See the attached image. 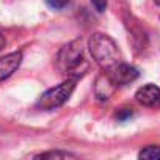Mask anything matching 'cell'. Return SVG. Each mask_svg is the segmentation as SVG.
<instances>
[{"instance_id":"obj_12","label":"cell","mask_w":160,"mask_h":160,"mask_svg":"<svg viewBox=\"0 0 160 160\" xmlns=\"http://www.w3.org/2000/svg\"><path fill=\"white\" fill-rule=\"evenodd\" d=\"M5 46V39H3V36H2V33H0V50H2V47Z\"/></svg>"},{"instance_id":"obj_4","label":"cell","mask_w":160,"mask_h":160,"mask_svg":"<svg viewBox=\"0 0 160 160\" xmlns=\"http://www.w3.org/2000/svg\"><path fill=\"white\" fill-rule=\"evenodd\" d=\"M107 77L112 80V82L115 83V87H119V85H127L130 82H133V80L138 77V71L130 66V64H126L124 61L119 63L118 66L112 68L110 71H105Z\"/></svg>"},{"instance_id":"obj_10","label":"cell","mask_w":160,"mask_h":160,"mask_svg":"<svg viewBox=\"0 0 160 160\" xmlns=\"http://www.w3.org/2000/svg\"><path fill=\"white\" fill-rule=\"evenodd\" d=\"M130 116H132V112H130L129 108H122L121 112L116 113V118H118V119H127V118H130Z\"/></svg>"},{"instance_id":"obj_2","label":"cell","mask_w":160,"mask_h":160,"mask_svg":"<svg viewBox=\"0 0 160 160\" xmlns=\"http://www.w3.org/2000/svg\"><path fill=\"white\" fill-rule=\"evenodd\" d=\"M90 52L94 61L104 69L110 71L112 68L122 63V55L116 46V42L104 33H94L90 38Z\"/></svg>"},{"instance_id":"obj_11","label":"cell","mask_w":160,"mask_h":160,"mask_svg":"<svg viewBox=\"0 0 160 160\" xmlns=\"http://www.w3.org/2000/svg\"><path fill=\"white\" fill-rule=\"evenodd\" d=\"M93 3H94L98 11H104V8L107 5V0H93Z\"/></svg>"},{"instance_id":"obj_8","label":"cell","mask_w":160,"mask_h":160,"mask_svg":"<svg viewBox=\"0 0 160 160\" xmlns=\"http://www.w3.org/2000/svg\"><path fill=\"white\" fill-rule=\"evenodd\" d=\"M69 157H75V155L66 151H50V152H42L35 155V158H69Z\"/></svg>"},{"instance_id":"obj_3","label":"cell","mask_w":160,"mask_h":160,"mask_svg":"<svg viewBox=\"0 0 160 160\" xmlns=\"http://www.w3.org/2000/svg\"><path fill=\"white\" fill-rule=\"evenodd\" d=\"M75 82H77V78H68L66 82L60 83L58 87L47 90L39 98L38 107L42 110H53V108L63 105L69 99V96L72 94V91L75 88Z\"/></svg>"},{"instance_id":"obj_1","label":"cell","mask_w":160,"mask_h":160,"mask_svg":"<svg viewBox=\"0 0 160 160\" xmlns=\"http://www.w3.org/2000/svg\"><path fill=\"white\" fill-rule=\"evenodd\" d=\"M57 64L61 74H64L68 78H78L88 71V61L83 53V47L80 41H72L66 44L58 57Z\"/></svg>"},{"instance_id":"obj_9","label":"cell","mask_w":160,"mask_h":160,"mask_svg":"<svg viewBox=\"0 0 160 160\" xmlns=\"http://www.w3.org/2000/svg\"><path fill=\"white\" fill-rule=\"evenodd\" d=\"M69 2L71 0H46V3L53 10H63L64 7H68Z\"/></svg>"},{"instance_id":"obj_7","label":"cell","mask_w":160,"mask_h":160,"mask_svg":"<svg viewBox=\"0 0 160 160\" xmlns=\"http://www.w3.org/2000/svg\"><path fill=\"white\" fill-rule=\"evenodd\" d=\"M138 157L146 160H160V146H146L140 151Z\"/></svg>"},{"instance_id":"obj_6","label":"cell","mask_w":160,"mask_h":160,"mask_svg":"<svg viewBox=\"0 0 160 160\" xmlns=\"http://www.w3.org/2000/svg\"><path fill=\"white\" fill-rule=\"evenodd\" d=\"M21 61H22L21 52H13L0 58V82L13 75V72L21 66Z\"/></svg>"},{"instance_id":"obj_5","label":"cell","mask_w":160,"mask_h":160,"mask_svg":"<svg viewBox=\"0 0 160 160\" xmlns=\"http://www.w3.org/2000/svg\"><path fill=\"white\" fill-rule=\"evenodd\" d=\"M135 99L140 105L148 107V108H158L160 107V88L148 83L143 85L141 88H138V91L135 93Z\"/></svg>"}]
</instances>
